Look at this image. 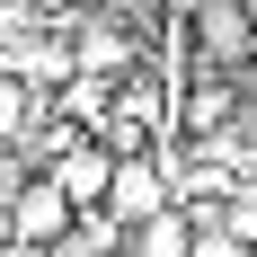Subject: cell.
<instances>
[{"mask_svg":"<svg viewBox=\"0 0 257 257\" xmlns=\"http://www.w3.org/2000/svg\"><path fill=\"white\" fill-rule=\"evenodd\" d=\"M45 257H124V222H115L106 204H71L62 231L45 239Z\"/></svg>","mask_w":257,"mask_h":257,"instance_id":"cell-4","label":"cell"},{"mask_svg":"<svg viewBox=\"0 0 257 257\" xmlns=\"http://www.w3.org/2000/svg\"><path fill=\"white\" fill-rule=\"evenodd\" d=\"M62 115H71V124H98L106 115V71H71L62 80Z\"/></svg>","mask_w":257,"mask_h":257,"instance_id":"cell-6","label":"cell"},{"mask_svg":"<svg viewBox=\"0 0 257 257\" xmlns=\"http://www.w3.org/2000/svg\"><path fill=\"white\" fill-rule=\"evenodd\" d=\"M115 62H124V36H115V27H80V71H115Z\"/></svg>","mask_w":257,"mask_h":257,"instance_id":"cell-7","label":"cell"},{"mask_svg":"<svg viewBox=\"0 0 257 257\" xmlns=\"http://www.w3.org/2000/svg\"><path fill=\"white\" fill-rule=\"evenodd\" d=\"M178 257H239V239L222 231V222H186V248Z\"/></svg>","mask_w":257,"mask_h":257,"instance_id":"cell-8","label":"cell"},{"mask_svg":"<svg viewBox=\"0 0 257 257\" xmlns=\"http://www.w3.org/2000/svg\"><path fill=\"white\" fill-rule=\"evenodd\" d=\"M115 222H142V213H160L169 204V178H160V160H142V151H115V169H106V195H98Z\"/></svg>","mask_w":257,"mask_h":257,"instance_id":"cell-3","label":"cell"},{"mask_svg":"<svg viewBox=\"0 0 257 257\" xmlns=\"http://www.w3.org/2000/svg\"><path fill=\"white\" fill-rule=\"evenodd\" d=\"M195 53L204 71H231L257 53V27H248V0H195Z\"/></svg>","mask_w":257,"mask_h":257,"instance_id":"cell-2","label":"cell"},{"mask_svg":"<svg viewBox=\"0 0 257 257\" xmlns=\"http://www.w3.org/2000/svg\"><path fill=\"white\" fill-rule=\"evenodd\" d=\"M222 124H239V80H222V71H204L195 89H186V133H195V142H213Z\"/></svg>","mask_w":257,"mask_h":257,"instance_id":"cell-5","label":"cell"},{"mask_svg":"<svg viewBox=\"0 0 257 257\" xmlns=\"http://www.w3.org/2000/svg\"><path fill=\"white\" fill-rule=\"evenodd\" d=\"M62 213H71V195L53 178H27L9 186V204H0V231H9V248H45L53 231H62Z\"/></svg>","mask_w":257,"mask_h":257,"instance_id":"cell-1","label":"cell"}]
</instances>
